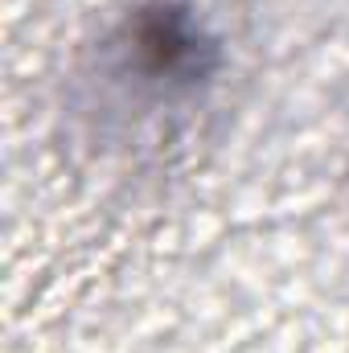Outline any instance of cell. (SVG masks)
I'll use <instances>...</instances> for the list:
<instances>
[{
  "mask_svg": "<svg viewBox=\"0 0 349 353\" xmlns=\"http://www.w3.org/2000/svg\"><path fill=\"white\" fill-rule=\"evenodd\" d=\"M222 66V37L201 0H136L99 41L90 66L99 128L128 115L136 128L181 123L201 107Z\"/></svg>",
  "mask_w": 349,
  "mask_h": 353,
  "instance_id": "obj_1",
  "label": "cell"
}]
</instances>
